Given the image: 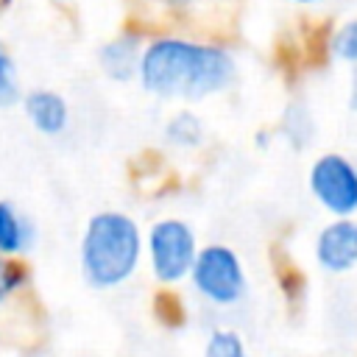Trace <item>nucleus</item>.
I'll list each match as a JSON object with an SVG mask.
<instances>
[{"label":"nucleus","instance_id":"obj_15","mask_svg":"<svg viewBox=\"0 0 357 357\" xmlns=\"http://www.w3.org/2000/svg\"><path fill=\"white\" fill-rule=\"evenodd\" d=\"M332 53L340 61L357 67V20H351V22H346V25L337 28V33L332 39Z\"/></svg>","mask_w":357,"mask_h":357},{"label":"nucleus","instance_id":"obj_9","mask_svg":"<svg viewBox=\"0 0 357 357\" xmlns=\"http://www.w3.org/2000/svg\"><path fill=\"white\" fill-rule=\"evenodd\" d=\"M142 39L137 33H120L112 42H106L98 53V64L103 70L106 78L112 81H131L137 78V67H139V56H142Z\"/></svg>","mask_w":357,"mask_h":357},{"label":"nucleus","instance_id":"obj_2","mask_svg":"<svg viewBox=\"0 0 357 357\" xmlns=\"http://www.w3.org/2000/svg\"><path fill=\"white\" fill-rule=\"evenodd\" d=\"M145 234L134 215L123 209H98L86 218L78 240L81 279L100 293L126 287L142 268Z\"/></svg>","mask_w":357,"mask_h":357},{"label":"nucleus","instance_id":"obj_5","mask_svg":"<svg viewBox=\"0 0 357 357\" xmlns=\"http://www.w3.org/2000/svg\"><path fill=\"white\" fill-rule=\"evenodd\" d=\"M307 190L332 218H357V162L340 151L315 156L307 167Z\"/></svg>","mask_w":357,"mask_h":357},{"label":"nucleus","instance_id":"obj_6","mask_svg":"<svg viewBox=\"0 0 357 357\" xmlns=\"http://www.w3.org/2000/svg\"><path fill=\"white\" fill-rule=\"evenodd\" d=\"M312 262L326 276H346L357 268V218H332L312 237Z\"/></svg>","mask_w":357,"mask_h":357},{"label":"nucleus","instance_id":"obj_4","mask_svg":"<svg viewBox=\"0 0 357 357\" xmlns=\"http://www.w3.org/2000/svg\"><path fill=\"white\" fill-rule=\"evenodd\" d=\"M198 248V231L190 220L176 215L156 218L145 231V259L151 279L159 287H178L187 282Z\"/></svg>","mask_w":357,"mask_h":357},{"label":"nucleus","instance_id":"obj_11","mask_svg":"<svg viewBox=\"0 0 357 357\" xmlns=\"http://www.w3.org/2000/svg\"><path fill=\"white\" fill-rule=\"evenodd\" d=\"M31 268L25 259H14V257H3L0 254V321L3 312L22 296L31 290ZM0 337H3V324H0Z\"/></svg>","mask_w":357,"mask_h":357},{"label":"nucleus","instance_id":"obj_7","mask_svg":"<svg viewBox=\"0 0 357 357\" xmlns=\"http://www.w3.org/2000/svg\"><path fill=\"white\" fill-rule=\"evenodd\" d=\"M25 120L42 137H61L70 128V103L56 89H31L22 95Z\"/></svg>","mask_w":357,"mask_h":357},{"label":"nucleus","instance_id":"obj_17","mask_svg":"<svg viewBox=\"0 0 357 357\" xmlns=\"http://www.w3.org/2000/svg\"><path fill=\"white\" fill-rule=\"evenodd\" d=\"M153 3H159V6H165V8H184V6H190V3H195V0H153Z\"/></svg>","mask_w":357,"mask_h":357},{"label":"nucleus","instance_id":"obj_12","mask_svg":"<svg viewBox=\"0 0 357 357\" xmlns=\"http://www.w3.org/2000/svg\"><path fill=\"white\" fill-rule=\"evenodd\" d=\"M201 357H251L248 343L240 329L234 326H215L206 332Z\"/></svg>","mask_w":357,"mask_h":357},{"label":"nucleus","instance_id":"obj_3","mask_svg":"<svg viewBox=\"0 0 357 357\" xmlns=\"http://www.w3.org/2000/svg\"><path fill=\"white\" fill-rule=\"evenodd\" d=\"M187 282H190L192 293L215 310L240 307L251 287L245 262H243L240 251H234L229 243L201 245Z\"/></svg>","mask_w":357,"mask_h":357},{"label":"nucleus","instance_id":"obj_1","mask_svg":"<svg viewBox=\"0 0 357 357\" xmlns=\"http://www.w3.org/2000/svg\"><path fill=\"white\" fill-rule=\"evenodd\" d=\"M237 78L234 56L218 45L184 36H156L142 47L137 81L162 100H204L226 92Z\"/></svg>","mask_w":357,"mask_h":357},{"label":"nucleus","instance_id":"obj_8","mask_svg":"<svg viewBox=\"0 0 357 357\" xmlns=\"http://www.w3.org/2000/svg\"><path fill=\"white\" fill-rule=\"evenodd\" d=\"M36 245V223L8 198H0V254L25 259Z\"/></svg>","mask_w":357,"mask_h":357},{"label":"nucleus","instance_id":"obj_16","mask_svg":"<svg viewBox=\"0 0 357 357\" xmlns=\"http://www.w3.org/2000/svg\"><path fill=\"white\" fill-rule=\"evenodd\" d=\"M346 103H349V109L357 114V73L351 75V81H349V95H346Z\"/></svg>","mask_w":357,"mask_h":357},{"label":"nucleus","instance_id":"obj_13","mask_svg":"<svg viewBox=\"0 0 357 357\" xmlns=\"http://www.w3.org/2000/svg\"><path fill=\"white\" fill-rule=\"evenodd\" d=\"M312 131H315V126H312V117H310L307 106H301V103L290 106L284 120H282V137L290 139L296 148H304L312 139Z\"/></svg>","mask_w":357,"mask_h":357},{"label":"nucleus","instance_id":"obj_18","mask_svg":"<svg viewBox=\"0 0 357 357\" xmlns=\"http://www.w3.org/2000/svg\"><path fill=\"white\" fill-rule=\"evenodd\" d=\"M296 3H315V0H296Z\"/></svg>","mask_w":357,"mask_h":357},{"label":"nucleus","instance_id":"obj_14","mask_svg":"<svg viewBox=\"0 0 357 357\" xmlns=\"http://www.w3.org/2000/svg\"><path fill=\"white\" fill-rule=\"evenodd\" d=\"M20 100V84H17V67L6 45L0 42V109Z\"/></svg>","mask_w":357,"mask_h":357},{"label":"nucleus","instance_id":"obj_10","mask_svg":"<svg viewBox=\"0 0 357 357\" xmlns=\"http://www.w3.org/2000/svg\"><path fill=\"white\" fill-rule=\"evenodd\" d=\"M162 134H165V142L176 151H198L206 142L204 120L190 109H181V112L170 114Z\"/></svg>","mask_w":357,"mask_h":357}]
</instances>
